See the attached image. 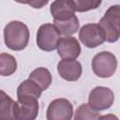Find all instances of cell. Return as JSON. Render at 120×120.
Returning <instances> with one entry per match:
<instances>
[{"label": "cell", "instance_id": "6da1fadb", "mask_svg": "<svg viewBox=\"0 0 120 120\" xmlns=\"http://www.w3.org/2000/svg\"><path fill=\"white\" fill-rule=\"evenodd\" d=\"M29 29L26 24L20 21L8 22L4 29L5 43L10 50L22 51L29 41Z\"/></svg>", "mask_w": 120, "mask_h": 120}, {"label": "cell", "instance_id": "7a4b0ae2", "mask_svg": "<svg viewBox=\"0 0 120 120\" xmlns=\"http://www.w3.org/2000/svg\"><path fill=\"white\" fill-rule=\"evenodd\" d=\"M120 10L119 6L114 5L110 7L104 16L99 21V26L103 29L106 40L108 42H115L120 36Z\"/></svg>", "mask_w": 120, "mask_h": 120}, {"label": "cell", "instance_id": "3957f363", "mask_svg": "<svg viewBox=\"0 0 120 120\" xmlns=\"http://www.w3.org/2000/svg\"><path fill=\"white\" fill-rule=\"evenodd\" d=\"M117 68V60L113 53L110 52H100L92 60L94 73L100 78L112 77Z\"/></svg>", "mask_w": 120, "mask_h": 120}, {"label": "cell", "instance_id": "277c9868", "mask_svg": "<svg viewBox=\"0 0 120 120\" xmlns=\"http://www.w3.org/2000/svg\"><path fill=\"white\" fill-rule=\"evenodd\" d=\"M60 34L52 23H44L39 26L37 33V45L39 49L51 52L56 49Z\"/></svg>", "mask_w": 120, "mask_h": 120}, {"label": "cell", "instance_id": "5b68a950", "mask_svg": "<svg viewBox=\"0 0 120 120\" xmlns=\"http://www.w3.org/2000/svg\"><path fill=\"white\" fill-rule=\"evenodd\" d=\"M38 98L30 96L18 97L15 104L14 118L17 120H33L38 113Z\"/></svg>", "mask_w": 120, "mask_h": 120}, {"label": "cell", "instance_id": "8992f818", "mask_svg": "<svg viewBox=\"0 0 120 120\" xmlns=\"http://www.w3.org/2000/svg\"><path fill=\"white\" fill-rule=\"evenodd\" d=\"M79 38L82 43L87 48L98 47L106 40L103 29L97 23H87L83 25L79 32Z\"/></svg>", "mask_w": 120, "mask_h": 120}, {"label": "cell", "instance_id": "52a82bcc", "mask_svg": "<svg viewBox=\"0 0 120 120\" xmlns=\"http://www.w3.org/2000/svg\"><path fill=\"white\" fill-rule=\"evenodd\" d=\"M114 101L113 92L104 86L95 87L89 94L88 104L97 111H103L109 109Z\"/></svg>", "mask_w": 120, "mask_h": 120}, {"label": "cell", "instance_id": "ba28073f", "mask_svg": "<svg viewBox=\"0 0 120 120\" xmlns=\"http://www.w3.org/2000/svg\"><path fill=\"white\" fill-rule=\"evenodd\" d=\"M72 114V104L66 98H56L52 100L47 109L48 120H69Z\"/></svg>", "mask_w": 120, "mask_h": 120}, {"label": "cell", "instance_id": "9c48e42d", "mask_svg": "<svg viewBox=\"0 0 120 120\" xmlns=\"http://www.w3.org/2000/svg\"><path fill=\"white\" fill-rule=\"evenodd\" d=\"M56 48L59 56L63 59H76L81 52V46L78 40L69 36L59 38Z\"/></svg>", "mask_w": 120, "mask_h": 120}, {"label": "cell", "instance_id": "30bf717a", "mask_svg": "<svg viewBox=\"0 0 120 120\" xmlns=\"http://www.w3.org/2000/svg\"><path fill=\"white\" fill-rule=\"evenodd\" d=\"M59 75L66 81H77L82 75V65L75 59H63L57 65Z\"/></svg>", "mask_w": 120, "mask_h": 120}, {"label": "cell", "instance_id": "8fae6325", "mask_svg": "<svg viewBox=\"0 0 120 120\" xmlns=\"http://www.w3.org/2000/svg\"><path fill=\"white\" fill-rule=\"evenodd\" d=\"M72 0H54L51 5V13L54 20H66L75 12Z\"/></svg>", "mask_w": 120, "mask_h": 120}, {"label": "cell", "instance_id": "7c38bea8", "mask_svg": "<svg viewBox=\"0 0 120 120\" xmlns=\"http://www.w3.org/2000/svg\"><path fill=\"white\" fill-rule=\"evenodd\" d=\"M15 104L16 101L4 91L0 90V120L15 119Z\"/></svg>", "mask_w": 120, "mask_h": 120}, {"label": "cell", "instance_id": "4fadbf2b", "mask_svg": "<svg viewBox=\"0 0 120 120\" xmlns=\"http://www.w3.org/2000/svg\"><path fill=\"white\" fill-rule=\"evenodd\" d=\"M28 79L38 84L42 91L46 90L52 83V74L45 68H38L34 69L30 73Z\"/></svg>", "mask_w": 120, "mask_h": 120}, {"label": "cell", "instance_id": "5bb4252c", "mask_svg": "<svg viewBox=\"0 0 120 120\" xmlns=\"http://www.w3.org/2000/svg\"><path fill=\"white\" fill-rule=\"evenodd\" d=\"M53 25L58 30L59 34L68 36L77 32L79 29V20L75 15L66 20H54Z\"/></svg>", "mask_w": 120, "mask_h": 120}, {"label": "cell", "instance_id": "9a60e30c", "mask_svg": "<svg viewBox=\"0 0 120 120\" xmlns=\"http://www.w3.org/2000/svg\"><path fill=\"white\" fill-rule=\"evenodd\" d=\"M17 69V61L8 53H0V75L10 76Z\"/></svg>", "mask_w": 120, "mask_h": 120}, {"label": "cell", "instance_id": "2e32d148", "mask_svg": "<svg viewBox=\"0 0 120 120\" xmlns=\"http://www.w3.org/2000/svg\"><path fill=\"white\" fill-rule=\"evenodd\" d=\"M42 90L39 88L38 84H36L33 81L31 80H25L23 81L17 89V97H22V96H30L38 98L41 96Z\"/></svg>", "mask_w": 120, "mask_h": 120}, {"label": "cell", "instance_id": "e0dca14e", "mask_svg": "<svg viewBox=\"0 0 120 120\" xmlns=\"http://www.w3.org/2000/svg\"><path fill=\"white\" fill-rule=\"evenodd\" d=\"M99 118V112L98 111L95 110L93 107H91L89 104H82L79 106V108L75 112V119L76 120H83V119H98Z\"/></svg>", "mask_w": 120, "mask_h": 120}, {"label": "cell", "instance_id": "ac0fdd59", "mask_svg": "<svg viewBox=\"0 0 120 120\" xmlns=\"http://www.w3.org/2000/svg\"><path fill=\"white\" fill-rule=\"evenodd\" d=\"M75 5V10L85 12L99 7L102 0H72Z\"/></svg>", "mask_w": 120, "mask_h": 120}, {"label": "cell", "instance_id": "d6986e66", "mask_svg": "<svg viewBox=\"0 0 120 120\" xmlns=\"http://www.w3.org/2000/svg\"><path fill=\"white\" fill-rule=\"evenodd\" d=\"M48 2H49V0H30V2L28 3V5H30L34 8H41Z\"/></svg>", "mask_w": 120, "mask_h": 120}, {"label": "cell", "instance_id": "ffe728a7", "mask_svg": "<svg viewBox=\"0 0 120 120\" xmlns=\"http://www.w3.org/2000/svg\"><path fill=\"white\" fill-rule=\"evenodd\" d=\"M15 1L18 3H21V4H28L30 2V0H15Z\"/></svg>", "mask_w": 120, "mask_h": 120}]
</instances>
